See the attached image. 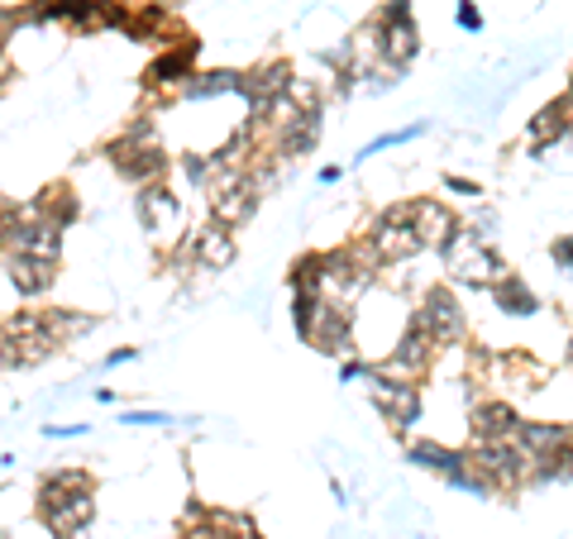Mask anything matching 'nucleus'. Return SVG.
Returning <instances> with one entry per match:
<instances>
[{"instance_id": "1", "label": "nucleus", "mask_w": 573, "mask_h": 539, "mask_svg": "<svg viewBox=\"0 0 573 539\" xmlns=\"http://www.w3.org/2000/svg\"><path fill=\"white\" fill-rule=\"evenodd\" d=\"M444 263H450V277L454 282H464V287H493L501 272H511L501 258H493L483 249V239H478V229H454V239L444 244Z\"/></svg>"}, {"instance_id": "2", "label": "nucleus", "mask_w": 573, "mask_h": 539, "mask_svg": "<svg viewBox=\"0 0 573 539\" xmlns=\"http://www.w3.org/2000/svg\"><path fill=\"white\" fill-rule=\"evenodd\" d=\"M364 382L372 391V406L392 420L397 430H411L415 420H421V391H415V382H401V377H387L378 373L372 363H364Z\"/></svg>"}, {"instance_id": "3", "label": "nucleus", "mask_w": 573, "mask_h": 539, "mask_svg": "<svg viewBox=\"0 0 573 539\" xmlns=\"http://www.w3.org/2000/svg\"><path fill=\"white\" fill-rule=\"evenodd\" d=\"M43 520H48V530L53 535H63V539H77L86 530V520L96 516V492L91 487H82V492H53L48 483H43Z\"/></svg>"}, {"instance_id": "4", "label": "nucleus", "mask_w": 573, "mask_h": 539, "mask_svg": "<svg viewBox=\"0 0 573 539\" xmlns=\"http://www.w3.org/2000/svg\"><path fill=\"white\" fill-rule=\"evenodd\" d=\"M368 249L378 254V263H407V258L421 254V239H415V229L407 220V206H392L368 229Z\"/></svg>"}, {"instance_id": "5", "label": "nucleus", "mask_w": 573, "mask_h": 539, "mask_svg": "<svg viewBox=\"0 0 573 539\" xmlns=\"http://www.w3.org/2000/svg\"><path fill=\"white\" fill-rule=\"evenodd\" d=\"M415 320L425 325V334L435 339V348L464 339V311H458V301H454L450 287H430L425 301H421V311H415Z\"/></svg>"}, {"instance_id": "6", "label": "nucleus", "mask_w": 573, "mask_h": 539, "mask_svg": "<svg viewBox=\"0 0 573 539\" xmlns=\"http://www.w3.org/2000/svg\"><path fill=\"white\" fill-rule=\"evenodd\" d=\"M134 211H139V225L149 229V239H158V244H167V235L177 239V229H182V206L172 201L167 186H158V182L139 186Z\"/></svg>"}, {"instance_id": "7", "label": "nucleus", "mask_w": 573, "mask_h": 539, "mask_svg": "<svg viewBox=\"0 0 573 539\" xmlns=\"http://www.w3.org/2000/svg\"><path fill=\"white\" fill-rule=\"evenodd\" d=\"M110 163L125 172L134 186H149V182H158L163 177V168H167V158L158 153V143H134V139H115L110 143Z\"/></svg>"}, {"instance_id": "8", "label": "nucleus", "mask_w": 573, "mask_h": 539, "mask_svg": "<svg viewBox=\"0 0 573 539\" xmlns=\"http://www.w3.org/2000/svg\"><path fill=\"white\" fill-rule=\"evenodd\" d=\"M407 220L415 229V239H421V249H444V244L454 239V229H458V220L440 206V201H411Z\"/></svg>"}, {"instance_id": "9", "label": "nucleus", "mask_w": 573, "mask_h": 539, "mask_svg": "<svg viewBox=\"0 0 573 539\" xmlns=\"http://www.w3.org/2000/svg\"><path fill=\"white\" fill-rule=\"evenodd\" d=\"M415 48H421V39H415L411 14H401V20H378V53H382V63L407 67L415 57Z\"/></svg>"}, {"instance_id": "10", "label": "nucleus", "mask_w": 573, "mask_h": 539, "mask_svg": "<svg viewBox=\"0 0 573 539\" xmlns=\"http://www.w3.org/2000/svg\"><path fill=\"white\" fill-rule=\"evenodd\" d=\"M196 258V268H206V272H220L235 263V235H229L225 225H206V229H196V239L186 244Z\"/></svg>"}, {"instance_id": "11", "label": "nucleus", "mask_w": 573, "mask_h": 539, "mask_svg": "<svg viewBox=\"0 0 573 539\" xmlns=\"http://www.w3.org/2000/svg\"><path fill=\"white\" fill-rule=\"evenodd\" d=\"M57 277V258H34V254H10V282L24 297H43Z\"/></svg>"}, {"instance_id": "12", "label": "nucleus", "mask_w": 573, "mask_h": 539, "mask_svg": "<svg viewBox=\"0 0 573 539\" xmlns=\"http://www.w3.org/2000/svg\"><path fill=\"white\" fill-rule=\"evenodd\" d=\"M521 416L507 401H478L473 406V440H511Z\"/></svg>"}, {"instance_id": "13", "label": "nucleus", "mask_w": 573, "mask_h": 539, "mask_svg": "<svg viewBox=\"0 0 573 539\" xmlns=\"http://www.w3.org/2000/svg\"><path fill=\"white\" fill-rule=\"evenodd\" d=\"M192 57H196V43H182L177 53L167 48V53L149 67V77H143V82H149V86H163V91H182V86L192 82Z\"/></svg>"}, {"instance_id": "14", "label": "nucleus", "mask_w": 573, "mask_h": 539, "mask_svg": "<svg viewBox=\"0 0 573 539\" xmlns=\"http://www.w3.org/2000/svg\"><path fill=\"white\" fill-rule=\"evenodd\" d=\"M253 206H258V196H253L249 186H244V177H239L235 186H225V192H215V196H210V220H215V225H225V229H235L239 220H249Z\"/></svg>"}, {"instance_id": "15", "label": "nucleus", "mask_w": 573, "mask_h": 539, "mask_svg": "<svg viewBox=\"0 0 573 539\" xmlns=\"http://www.w3.org/2000/svg\"><path fill=\"white\" fill-rule=\"evenodd\" d=\"M286 82H292V67H286V63H268V67H258V72H249V77L239 82V96L249 100V106H263L268 96H282L286 91Z\"/></svg>"}, {"instance_id": "16", "label": "nucleus", "mask_w": 573, "mask_h": 539, "mask_svg": "<svg viewBox=\"0 0 573 539\" xmlns=\"http://www.w3.org/2000/svg\"><path fill=\"white\" fill-rule=\"evenodd\" d=\"M511 440H516V449H521L530 463H536L544 454H554V449H564L569 444V430L564 425H526V420H521Z\"/></svg>"}, {"instance_id": "17", "label": "nucleus", "mask_w": 573, "mask_h": 539, "mask_svg": "<svg viewBox=\"0 0 573 539\" xmlns=\"http://www.w3.org/2000/svg\"><path fill=\"white\" fill-rule=\"evenodd\" d=\"M487 291H493V301H497L507 315H536V311H540V301L530 297V287L521 282V277H511V272H501Z\"/></svg>"}, {"instance_id": "18", "label": "nucleus", "mask_w": 573, "mask_h": 539, "mask_svg": "<svg viewBox=\"0 0 573 539\" xmlns=\"http://www.w3.org/2000/svg\"><path fill=\"white\" fill-rule=\"evenodd\" d=\"M564 134H569V100L559 96L554 106H550V110H540V115H536V125H530V149L544 153L554 139H564Z\"/></svg>"}, {"instance_id": "19", "label": "nucleus", "mask_w": 573, "mask_h": 539, "mask_svg": "<svg viewBox=\"0 0 573 539\" xmlns=\"http://www.w3.org/2000/svg\"><path fill=\"white\" fill-rule=\"evenodd\" d=\"M239 82H244V72H196V82H186L182 86V96H192V100H206V96H229V91H239Z\"/></svg>"}, {"instance_id": "20", "label": "nucleus", "mask_w": 573, "mask_h": 539, "mask_svg": "<svg viewBox=\"0 0 573 539\" xmlns=\"http://www.w3.org/2000/svg\"><path fill=\"white\" fill-rule=\"evenodd\" d=\"M407 459L411 463H421V468H435L444 477H454V473H464L468 468V459L464 454H454V449H440V444H411L407 449Z\"/></svg>"}, {"instance_id": "21", "label": "nucleus", "mask_w": 573, "mask_h": 539, "mask_svg": "<svg viewBox=\"0 0 573 539\" xmlns=\"http://www.w3.org/2000/svg\"><path fill=\"white\" fill-rule=\"evenodd\" d=\"M282 96L292 100L296 110H321V86L306 82V77H292V82H286V91H282Z\"/></svg>"}, {"instance_id": "22", "label": "nucleus", "mask_w": 573, "mask_h": 539, "mask_svg": "<svg viewBox=\"0 0 573 539\" xmlns=\"http://www.w3.org/2000/svg\"><path fill=\"white\" fill-rule=\"evenodd\" d=\"M321 291H296V301H292V315H296V330H301V339H306V330H311V320L315 311H321Z\"/></svg>"}, {"instance_id": "23", "label": "nucleus", "mask_w": 573, "mask_h": 539, "mask_svg": "<svg viewBox=\"0 0 573 539\" xmlns=\"http://www.w3.org/2000/svg\"><path fill=\"white\" fill-rule=\"evenodd\" d=\"M425 134V125H411V129H397V134H382V139H372L358 158H372V153H382V149H392V143H411V139H421Z\"/></svg>"}, {"instance_id": "24", "label": "nucleus", "mask_w": 573, "mask_h": 539, "mask_svg": "<svg viewBox=\"0 0 573 539\" xmlns=\"http://www.w3.org/2000/svg\"><path fill=\"white\" fill-rule=\"evenodd\" d=\"M125 425H172V416H163V411H129Z\"/></svg>"}, {"instance_id": "25", "label": "nucleus", "mask_w": 573, "mask_h": 539, "mask_svg": "<svg viewBox=\"0 0 573 539\" xmlns=\"http://www.w3.org/2000/svg\"><path fill=\"white\" fill-rule=\"evenodd\" d=\"M458 29H468V34H473V29H483V14L473 10L468 0H464V6H458Z\"/></svg>"}, {"instance_id": "26", "label": "nucleus", "mask_w": 573, "mask_h": 539, "mask_svg": "<svg viewBox=\"0 0 573 539\" xmlns=\"http://www.w3.org/2000/svg\"><path fill=\"white\" fill-rule=\"evenodd\" d=\"M444 186H450V192H458V196H478V186L464 182V177H444Z\"/></svg>"}, {"instance_id": "27", "label": "nucleus", "mask_w": 573, "mask_h": 539, "mask_svg": "<svg viewBox=\"0 0 573 539\" xmlns=\"http://www.w3.org/2000/svg\"><path fill=\"white\" fill-rule=\"evenodd\" d=\"M554 258H559V268H569V239L554 244Z\"/></svg>"}, {"instance_id": "28", "label": "nucleus", "mask_w": 573, "mask_h": 539, "mask_svg": "<svg viewBox=\"0 0 573 539\" xmlns=\"http://www.w3.org/2000/svg\"><path fill=\"white\" fill-rule=\"evenodd\" d=\"M129 358H134V348H120V354H110L106 363H110V368H120V363H129Z\"/></svg>"}]
</instances>
